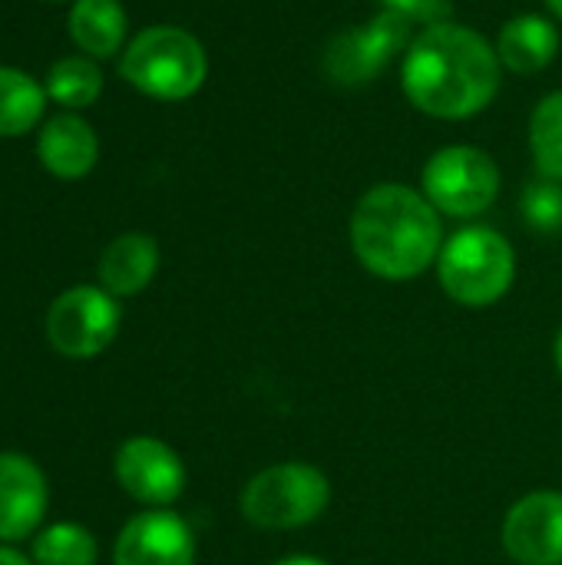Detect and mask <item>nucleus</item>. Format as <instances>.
I'll return each mask as SVG.
<instances>
[{
    "instance_id": "1",
    "label": "nucleus",
    "mask_w": 562,
    "mask_h": 565,
    "mask_svg": "<svg viewBox=\"0 0 562 565\" xmlns=\"http://www.w3.org/2000/svg\"><path fill=\"white\" fill-rule=\"evenodd\" d=\"M503 79L497 46L454 20L424 26L401 56V89L431 119H470L484 113Z\"/></svg>"
},
{
    "instance_id": "2",
    "label": "nucleus",
    "mask_w": 562,
    "mask_h": 565,
    "mask_svg": "<svg viewBox=\"0 0 562 565\" xmlns=\"http://www.w3.org/2000/svg\"><path fill=\"white\" fill-rule=\"evenodd\" d=\"M351 252L381 281H414L437 265L444 248L441 212L421 189L404 182L371 185L348 222Z\"/></svg>"
},
{
    "instance_id": "3",
    "label": "nucleus",
    "mask_w": 562,
    "mask_h": 565,
    "mask_svg": "<svg viewBox=\"0 0 562 565\" xmlns=\"http://www.w3.org/2000/svg\"><path fill=\"white\" fill-rule=\"evenodd\" d=\"M434 268L450 301L464 308H490L503 301L517 281V252L497 228L464 225L444 242Z\"/></svg>"
},
{
    "instance_id": "4",
    "label": "nucleus",
    "mask_w": 562,
    "mask_h": 565,
    "mask_svg": "<svg viewBox=\"0 0 562 565\" xmlns=\"http://www.w3.org/2000/svg\"><path fill=\"white\" fill-rule=\"evenodd\" d=\"M119 76L152 99L179 103L202 89L209 76V56L189 30L159 23L146 26L126 43Z\"/></svg>"
},
{
    "instance_id": "5",
    "label": "nucleus",
    "mask_w": 562,
    "mask_h": 565,
    "mask_svg": "<svg viewBox=\"0 0 562 565\" xmlns=\"http://www.w3.org/2000/svg\"><path fill=\"white\" fill-rule=\"evenodd\" d=\"M328 503H331V480L315 463L305 460H285L258 470L238 497L242 516L255 530H268V533L311 526L315 520L325 516Z\"/></svg>"
},
{
    "instance_id": "6",
    "label": "nucleus",
    "mask_w": 562,
    "mask_h": 565,
    "mask_svg": "<svg viewBox=\"0 0 562 565\" xmlns=\"http://www.w3.org/2000/svg\"><path fill=\"white\" fill-rule=\"evenodd\" d=\"M421 192L441 215L477 218L500 195V166L480 146L454 142L437 149L421 172Z\"/></svg>"
},
{
    "instance_id": "7",
    "label": "nucleus",
    "mask_w": 562,
    "mask_h": 565,
    "mask_svg": "<svg viewBox=\"0 0 562 565\" xmlns=\"http://www.w3.org/2000/svg\"><path fill=\"white\" fill-rule=\"evenodd\" d=\"M119 321V301L106 288L76 285L50 305L46 338L56 354L70 361H89L116 341Z\"/></svg>"
},
{
    "instance_id": "8",
    "label": "nucleus",
    "mask_w": 562,
    "mask_h": 565,
    "mask_svg": "<svg viewBox=\"0 0 562 565\" xmlns=\"http://www.w3.org/2000/svg\"><path fill=\"white\" fill-rule=\"evenodd\" d=\"M414 36L417 33H414L411 20H404L391 10H381L364 26L344 30L328 43L325 70L335 83L361 86V83L381 76L391 66V60L404 56Z\"/></svg>"
},
{
    "instance_id": "9",
    "label": "nucleus",
    "mask_w": 562,
    "mask_h": 565,
    "mask_svg": "<svg viewBox=\"0 0 562 565\" xmlns=\"http://www.w3.org/2000/svg\"><path fill=\"white\" fill-rule=\"evenodd\" d=\"M116 483L146 510H169L185 493V463L159 437H129L113 460Z\"/></svg>"
},
{
    "instance_id": "10",
    "label": "nucleus",
    "mask_w": 562,
    "mask_h": 565,
    "mask_svg": "<svg viewBox=\"0 0 562 565\" xmlns=\"http://www.w3.org/2000/svg\"><path fill=\"white\" fill-rule=\"evenodd\" d=\"M500 543L517 565H562L560 490H533L520 497L503 516Z\"/></svg>"
},
{
    "instance_id": "11",
    "label": "nucleus",
    "mask_w": 562,
    "mask_h": 565,
    "mask_svg": "<svg viewBox=\"0 0 562 565\" xmlns=\"http://www.w3.org/2000/svg\"><path fill=\"white\" fill-rule=\"evenodd\" d=\"M113 565H195L192 526L172 510L136 513L116 536Z\"/></svg>"
},
{
    "instance_id": "12",
    "label": "nucleus",
    "mask_w": 562,
    "mask_h": 565,
    "mask_svg": "<svg viewBox=\"0 0 562 565\" xmlns=\"http://www.w3.org/2000/svg\"><path fill=\"white\" fill-rule=\"evenodd\" d=\"M46 503L50 490L43 470L26 454H0V543L36 536Z\"/></svg>"
},
{
    "instance_id": "13",
    "label": "nucleus",
    "mask_w": 562,
    "mask_h": 565,
    "mask_svg": "<svg viewBox=\"0 0 562 565\" xmlns=\"http://www.w3.org/2000/svg\"><path fill=\"white\" fill-rule=\"evenodd\" d=\"M560 43V26L553 17L517 13L500 26L494 46H497L503 70H510L513 76H533V73H543L556 60Z\"/></svg>"
},
{
    "instance_id": "14",
    "label": "nucleus",
    "mask_w": 562,
    "mask_h": 565,
    "mask_svg": "<svg viewBox=\"0 0 562 565\" xmlns=\"http://www.w3.org/2000/svg\"><path fill=\"white\" fill-rule=\"evenodd\" d=\"M36 156L56 179H83L99 159V139L86 119L63 113L43 122L36 136Z\"/></svg>"
},
{
    "instance_id": "15",
    "label": "nucleus",
    "mask_w": 562,
    "mask_h": 565,
    "mask_svg": "<svg viewBox=\"0 0 562 565\" xmlns=\"http://www.w3.org/2000/svg\"><path fill=\"white\" fill-rule=\"evenodd\" d=\"M159 271V245L152 235L126 232L113 238L99 255V288H106L113 298H132Z\"/></svg>"
},
{
    "instance_id": "16",
    "label": "nucleus",
    "mask_w": 562,
    "mask_h": 565,
    "mask_svg": "<svg viewBox=\"0 0 562 565\" xmlns=\"http://www.w3.org/2000/svg\"><path fill=\"white\" fill-rule=\"evenodd\" d=\"M70 36L73 43L96 60L123 50L126 40V10L119 0H76L70 10Z\"/></svg>"
},
{
    "instance_id": "17",
    "label": "nucleus",
    "mask_w": 562,
    "mask_h": 565,
    "mask_svg": "<svg viewBox=\"0 0 562 565\" xmlns=\"http://www.w3.org/2000/svg\"><path fill=\"white\" fill-rule=\"evenodd\" d=\"M46 106V89L23 70L0 66V136L30 132Z\"/></svg>"
},
{
    "instance_id": "18",
    "label": "nucleus",
    "mask_w": 562,
    "mask_h": 565,
    "mask_svg": "<svg viewBox=\"0 0 562 565\" xmlns=\"http://www.w3.org/2000/svg\"><path fill=\"white\" fill-rule=\"evenodd\" d=\"M530 156L543 179L562 182V89L547 93L530 116Z\"/></svg>"
},
{
    "instance_id": "19",
    "label": "nucleus",
    "mask_w": 562,
    "mask_h": 565,
    "mask_svg": "<svg viewBox=\"0 0 562 565\" xmlns=\"http://www.w3.org/2000/svg\"><path fill=\"white\" fill-rule=\"evenodd\" d=\"M103 93V73L89 56H63L46 73V96L60 106L83 109Z\"/></svg>"
},
{
    "instance_id": "20",
    "label": "nucleus",
    "mask_w": 562,
    "mask_h": 565,
    "mask_svg": "<svg viewBox=\"0 0 562 565\" xmlns=\"http://www.w3.org/2000/svg\"><path fill=\"white\" fill-rule=\"evenodd\" d=\"M99 546L96 536L79 523H53L33 536L36 565H96Z\"/></svg>"
},
{
    "instance_id": "21",
    "label": "nucleus",
    "mask_w": 562,
    "mask_h": 565,
    "mask_svg": "<svg viewBox=\"0 0 562 565\" xmlns=\"http://www.w3.org/2000/svg\"><path fill=\"white\" fill-rule=\"evenodd\" d=\"M520 215L533 232H543V235L562 232V182L543 179V175L530 182L520 195Z\"/></svg>"
},
{
    "instance_id": "22",
    "label": "nucleus",
    "mask_w": 562,
    "mask_h": 565,
    "mask_svg": "<svg viewBox=\"0 0 562 565\" xmlns=\"http://www.w3.org/2000/svg\"><path fill=\"white\" fill-rule=\"evenodd\" d=\"M381 10H391L404 20H411L414 26L424 23V26H434V23H444L450 20L454 7L450 0H381Z\"/></svg>"
},
{
    "instance_id": "23",
    "label": "nucleus",
    "mask_w": 562,
    "mask_h": 565,
    "mask_svg": "<svg viewBox=\"0 0 562 565\" xmlns=\"http://www.w3.org/2000/svg\"><path fill=\"white\" fill-rule=\"evenodd\" d=\"M0 565H36L33 559H26L20 550H13L10 543H0Z\"/></svg>"
},
{
    "instance_id": "24",
    "label": "nucleus",
    "mask_w": 562,
    "mask_h": 565,
    "mask_svg": "<svg viewBox=\"0 0 562 565\" xmlns=\"http://www.w3.org/2000/svg\"><path fill=\"white\" fill-rule=\"evenodd\" d=\"M272 565H331L325 563V559H318V556H305V553H298V556H285V559H278V563Z\"/></svg>"
},
{
    "instance_id": "25",
    "label": "nucleus",
    "mask_w": 562,
    "mask_h": 565,
    "mask_svg": "<svg viewBox=\"0 0 562 565\" xmlns=\"http://www.w3.org/2000/svg\"><path fill=\"white\" fill-rule=\"evenodd\" d=\"M553 358H556V371L562 374V328L560 334H556V344H553Z\"/></svg>"
},
{
    "instance_id": "26",
    "label": "nucleus",
    "mask_w": 562,
    "mask_h": 565,
    "mask_svg": "<svg viewBox=\"0 0 562 565\" xmlns=\"http://www.w3.org/2000/svg\"><path fill=\"white\" fill-rule=\"evenodd\" d=\"M547 7H550V13H553L556 20H562V0H547Z\"/></svg>"
}]
</instances>
